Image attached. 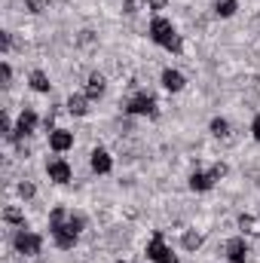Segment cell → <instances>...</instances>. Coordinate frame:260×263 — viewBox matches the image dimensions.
<instances>
[{"mask_svg": "<svg viewBox=\"0 0 260 263\" xmlns=\"http://www.w3.org/2000/svg\"><path fill=\"white\" fill-rule=\"evenodd\" d=\"M52 239H55V245L59 248H73L77 245V230L70 227V217L65 220V211L62 208H55L52 211Z\"/></svg>", "mask_w": 260, "mask_h": 263, "instance_id": "7a4b0ae2", "label": "cell"}, {"mask_svg": "<svg viewBox=\"0 0 260 263\" xmlns=\"http://www.w3.org/2000/svg\"><path fill=\"white\" fill-rule=\"evenodd\" d=\"M199 245H202V236H199V233H187V236H184V248L196 251Z\"/></svg>", "mask_w": 260, "mask_h": 263, "instance_id": "e0dca14e", "label": "cell"}, {"mask_svg": "<svg viewBox=\"0 0 260 263\" xmlns=\"http://www.w3.org/2000/svg\"><path fill=\"white\" fill-rule=\"evenodd\" d=\"M18 193H22V199H31L34 196V184H18Z\"/></svg>", "mask_w": 260, "mask_h": 263, "instance_id": "ffe728a7", "label": "cell"}, {"mask_svg": "<svg viewBox=\"0 0 260 263\" xmlns=\"http://www.w3.org/2000/svg\"><path fill=\"white\" fill-rule=\"evenodd\" d=\"M126 12H135V0H126Z\"/></svg>", "mask_w": 260, "mask_h": 263, "instance_id": "484cf974", "label": "cell"}, {"mask_svg": "<svg viewBox=\"0 0 260 263\" xmlns=\"http://www.w3.org/2000/svg\"><path fill=\"white\" fill-rule=\"evenodd\" d=\"M12 245H15V251L18 254H40V248H43V239L37 236V233H15V239H12Z\"/></svg>", "mask_w": 260, "mask_h": 263, "instance_id": "3957f363", "label": "cell"}, {"mask_svg": "<svg viewBox=\"0 0 260 263\" xmlns=\"http://www.w3.org/2000/svg\"><path fill=\"white\" fill-rule=\"evenodd\" d=\"M110 165H114V162H110V153H107V150H92V168H95L98 175H107Z\"/></svg>", "mask_w": 260, "mask_h": 263, "instance_id": "30bf717a", "label": "cell"}, {"mask_svg": "<svg viewBox=\"0 0 260 263\" xmlns=\"http://www.w3.org/2000/svg\"><path fill=\"white\" fill-rule=\"evenodd\" d=\"M34 126H37V114H34L31 107H25L22 117H18V126H15V132H12V138H25V135H31Z\"/></svg>", "mask_w": 260, "mask_h": 263, "instance_id": "8992f818", "label": "cell"}, {"mask_svg": "<svg viewBox=\"0 0 260 263\" xmlns=\"http://www.w3.org/2000/svg\"><path fill=\"white\" fill-rule=\"evenodd\" d=\"M251 132H254V138H257V141H260V117H257V120H254V123H251Z\"/></svg>", "mask_w": 260, "mask_h": 263, "instance_id": "603a6c76", "label": "cell"}, {"mask_svg": "<svg viewBox=\"0 0 260 263\" xmlns=\"http://www.w3.org/2000/svg\"><path fill=\"white\" fill-rule=\"evenodd\" d=\"M147 257L153 263H178V257L165 248V242H162V233H156L153 239H150V245H147Z\"/></svg>", "mask_w": 260, "mask_h": 263, "instance_id": "277c9868", "label": "cell"}, {"mask_svg": "<svg viewBox=\"0 0 260 263\" xmlns=\"http://www.w3.org/2000/svg\"><path fill=\"white\" fill-rule=\"evenodd\" d=\"M0 77H3V83H9V80H12V67L6 65V62L0 65Z\"/></svg>", "mask_w": 260, "mask_h": 263, "instance_id": "44dd1931", "label": "cell"}, {"mask_svg": "<svg viewBox=\"0 0 260 263\" xmlns=\"http://www.w3.org/2000/svg\"><path fill=\"white\" fill-rule=\"evenodd\" d=\"M126 110L129 114H147V117H153L156 114V101L150 95H135L129 104H126Z\"/></svg>", "mask_w": 260, "mask_h": 263, "instance_id": "5b68a950", "label": "cell"}, {"mask_svg": "<svg viewBox=\"0 0 260 263\" xmlns=\"http://www.w3.org/2000/svg\"><path fill=\"white\" fill-rule=\"evenodd\" d=\"M3 217H6V220H9V223H22V220H25V217H22V211H18V208H6V211H3Z\"/></svg>", "mask_w": 260, "mask_h": 263, "instance_id": "d6986e66", "label": "cell"}, {"mask_svg": "<svg viewBox=\"0 0 260 263\" xmlns=\"http://www.w3.org/2000/svg\"><path fill=\"white\" fill-rule=\"evenodd\" d=\"M67 110H70L73 117H83V114H86V95H70V98H67Z\"/></svg>", "mask_w": 260, "mask_h": 263, "instance_id": "4fadbf2b", "label": "cell"}, {"mask_svg": "<svg viewBox=\"0 0 260 263\" xmlns=\"http://www.w3.org/2000/svg\"><path fill=\"white\" fill-rule=\"evenodd\" d=\"M104 95V77L101 73H92L89 77V86H86V98H101Z\"/></svg>", "mask_w": 260, "mask_h": 263, "instance_id": "7c38bea8", "label": "cell"}, {"mask_svg": "<svg viewBox=\"0 0 260 263\" xmlns=\"http://www.w3.org/2000/svg\"><path fill=\"white\" fill-rule=\"evenodd\" d=\"M227 257H230L233 263H245V257H248L245 239H230V242H227Z\"/></svg>", "mask_w": 260, "mask_h": 263, "instance_id": "ba28073f", "label": "cell"}, {"mask_svg": "<svg viewBox=\"0 0 260 263\" xmlns=\"http://www.w3.org/2000/svg\"><path fill=\"white\" fill-rule=\"evenodd\" d=\"M31 86H34L37 92H49V80H46V73H43V70H34V73H31Z\"/></svg>", "mask_w": 260, "mask_h": 263, "instance_id": "9a60e30c", "label": "cell"}, {"mask_svg": "<svg viewBox=\"0 0 260 263\" xmlns=\"http://www.w3.org/2000/svg\"><path fill=\"white\" fill-rule=\"evenodd\" d=\"M46 172H49V178H52L55 184H67V181H70V165H67L65 159H52V162L46 165Z\"/></svg>", "mask_w": 260, "mask_h": 263, "instance_id": "52a82bcc", "label": "cell"}, {"mask_svg": "<svg viewBox=\"0 0 260 263\" xmlns=\"http://www.w3.org/2000/svg\"><path fill=\"white\" fill-rule=\"evenodd\" d=\"M73 144V135L70 132H65V129H55L52 135H49V147L55 150V153H62V150H67Z\"/></svg>", "mask_w": 260, "mask_h": 263, "instance_id": "9c48e42d", "label": "cell"}, {"mask_svg": "<svg viewBox=\"0 0 260 263\" xmlns=\"http://www.w3.org/2000/svg\"><path fill=\"white\" fill-rule=\"evenodd\" d=\"M224 175H227V165H214V168H211V178H214V181L224 178Z\"/></svg>", "mask_w": 260, "mask_h": 263, "instance_id": "7402d4cb", "label": "cell"}, {"mask_svg": "<svg viewBox=\"0 0 260 263\" xmlns=\"http://www.w3.org/2000/svg\"><path fill=\"white\" fill-rule=\"evenodd\" d=\"M214 9H217V15H220V18H230V15L236 12V0H217V3H214Z\"/></svg>", "mask_w": 260, "mask_h": 263, "instance_id": "2e32d148", "label": "cell"}, {"mask_svg": "<svg viewBox=\"0 0 260 263\" xmlns=\"http://www.w3.org/2000/svg\"><path fill=\"white\" fill-rule=\"evenodd\" d=\"M150 37H153V43H159V46H165V49H172V52H181V37L175 34V28H172L169 18L156 15V18L150 22Z\"/></svg>", "mask_w": 260, "mask_h": 263, "instance_id": "6da1fadb", "label": "cell"}, {"mask_svg": "<svg viewBox=\"0 0 260 263\" xmlns=\"http://www.w3.org/2000/svg\"><path fill=\"white\" fill-rule=\"evenodd\" d=\"M227 129H230V126H227V120H220V117H217V120H211V132H214L217 138H224Z\"/></svg>", "mask_w": 260, "mask_h": 263, "instance_id": "ac0fdd59", "label": "cell"}, {"mask_svg": "<svg viewBox=\"0 0 260 263\" xmlns=\"http://www.w3.org/2000/svg\"><path fill=\"white\" fill-rule=\"evenodd\" d=\"M211 184H214L211 175H202V172H193V175H190V187H193V190H208Z\"/></svg>", "mask_w": 260, "mask_h": 263, "instance_id": "5bb4252c", "label": "cell"}, {"mask_svg": "<svg viewBox=\"0 0 260 263\" xmlns=\"http://www.w3.org/2000/svg\"><path fill=\"white\" fill-rule=\"evenodd\" d=\"M162 86H165L169 92H181V89H184V77L169 67V70H162Z\"/></svg>", "mask_w": 260, "mask_h": 263, "instance_id": "8fae6325", "label": "cell"}, {"mask_svg": "<svg viewBox=\"0 0 260 263\" xmlns=\"http://www.w3.org/2000/svg\"><path fill=\"white\" fill-rule=\"evenodd\" d=\"M150 6H153V9H162V6H165V0H150Z\"/></svg>", "mask_w": 260, "mask_h": 263, "instance_id": "d4e9b609", "label": "cell"}, {"mask_svg": "<svg viewBox=\"0 0 260 263\" xmlns=\"http://www.w3.org/2000/svg\"><path fill=\"white\" fill-rule=\"evenodd\" d=\"M28 9L31 12H40V0H28Z\"/></svg>", "mask_w": 260, "mask_h": 263, "instance_id": "cb8c5ba5", "label": "cell"}]
</instances>
